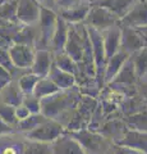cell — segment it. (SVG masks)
Instances as JSON below:
<instances>
[{
  "label": "cell",
  "instance_id": "obj_1",
  "mask_svg": "<svg viewBox=\"0 0 147 154\" xmlns=\"http://www.w3.org/2000/svg\"><path fill=\"white\" fill-rule=\"evenodd\" d=\"M79 100H81V95L78 90L75 89V86L67 90H59L58 93L53 95L40 99V105H41L40 112L46 118L59 121L60 117H63L67 113H70V110L77 107Z\"/></svg>",
  "mask_w": 147,
  "mask_h": 154
},
{
  "label": "cell",
  "instance_id": "obj_2",
  "mask_svg": "<svg viewBox=\"0 0 147 154\" xmlns=\"http://www.w3.org/2000/svg\"><path fill=\"white\" fill-rule=\"evenodd\" d=\"M64 126L56 119L46 118L44 122H41L39 126H36L34 130L26 132V137L32 141H41L51 144L55 139H58L60 135L64 134Z\"/></svg>",
  "mask_w": 147,
  "mask_h": 154
},
{
  "label": "cell",
  "instance_id": "obj_3",
  "mask_svg": "<svg viewBox=\"0 0 147 154\" xmlns=\"http://www.w3.org/2000/svg\"><path fill=\"white\" fill-rule=\"evenodd\" d=\"M74 139H77L79 144L87 154H102L107 150L106 139L100 134H96L91 130H78L69 132Z\"/></svg>",
  "mask_w": 147,
  "mask_h": 154
},
{
  "label": "cell",
  "instance_id": "obj_4",
  "mask_svg": "<svg viewBox=\"0 0 147 154\" xmlns=\"http://www.w3.org/2000/svg\"><path fill=\"white\" fill-rule=\"evenodd\" d=\"M86 21L90 27L97 31H105L113 27L116 22V17L104 7H96L88 11Z\"/></svg>",
  "mask_w": 147,
  "mask_h": 154
},
{
  "label": "cell",
  "instance_id": "obj_5",
  "mask_svg": "<svg viewBox=\"0 0 147 154\" xmlns=\"http://www.w3.org/2000/svg\"><path fill=\"white\" fill-rule=\"evenodd\" d=\"M8 51L16 68L18 69L31 68L32 62H34V58H35V53L30 45L17 42V44H14L9 48Z\"/></svg>",
  "mask_w": 147,
  "mask_h": 154
},
{
  "label": "cell",
  "instance_id": "obj_6",
  "mask_svg": "<svg viewBox=\"0 0 147 154\" xmlns=\"http://www.w3.org/2000/svg\"><path fill=\"white\" fill-rule=\"evenodd\" d=\"M120 45L119 49L128 53V54H133L134 51L142 49L145 46L143 35L137 32L134 28L128 26H120Z\"/></svg>",
  "mask_w": 147,
  "mask_h": 154
},
{
  "label": "cell",
  "instance_id": "obj_7",
  "mask_svg": "<svg viewBox=\"0 0 147 154\" xmlns=\"http://www.w3.org/2000/svg\"><path fill=\"white\" fill-rule=\"evenodd\" d=\"M115 145L128 146L136 150L143 152L147 154V131H140V130H125L122 137L116 140Z\"/></svg>",
  "mask_w": 147,
  "mask_h": 154
},
{
  "label": "cell",
  "instance_id": "obj_8",
  "mask_svg": "<svg viewBox=\"0 0 147 154\" xmlns=\"http://www.w3.org/2000/svg\"><path fill=\"white\" fill-rule=\"evenodd\" d=\"M51 148L53 154H87L77 139L65 132L51 143Z\"/></svg>",
  "mask_w": 147,
  "mask_h": 154
},
{
  "label": "cell",
  "instance_id": "obj_9",
  "mask_svg": "<svg viewBox=\"0 0 147 154\" xmlns=\"http://www.w3.org/2000/svg\"><path fill=\"white\" fill-rule=\"evenodd\" d=\"M122 26L132 28H145L147 26V4H137L134 8H131L124 17L122 18Z\"/></svg>",
  "mask_w": 147,
  "mask_h": 154
},
{
  "label": "cell",
  "instance_id": "obj_10",
  "mask_svg": "<svg viewBox=\"0 0 147 154\" xmlns=\"http://www.w3.org/2000/svg\"><path fill=\"white\" fill-rule=\"evenodd\" d=\"M40 18H41V26H40L41 44L44 46H46L47 44H50L51 38H53L54 31L56 28V23H58V19H56L55 14L53 12L47 11V9H44V8L41 9Z\"/></svg>",
  "mask_w": 147,
  "mask_h": 154
},
{
  "label": "cell",
  "instance_id": "obj_11",
  "mask_svg": "<svg viewBox=\"0 0 147 154\" xmlns=\"http://www.w3.org/2000/svg\"><path fill=\"white\" fill-rule=\"evenodd\" d=\"M84 44H86V42L82 41L79 33L72 28V30L68 31V37H67L64 50L73 60H75L78 63V62H82V59H83Z\"/></svg>",
  "mask_w": 147,
  "mask_h": 154
},
{
  "label": "cell",
  "instance_id": "obj_12",
  "mask_svg": "<svg viewBox=\"0 0 147 154\" xmlns=\"http://www.w3.org/2000/svg\"><path fill=\"white\" fill-rule=\"evenodd\" d=\"M51 64H53L51 53L45 49H40L35 53V58L31 66V72L35 73L36 76H39L40 79L47 77Z\"/></svg>",
  "mask_w": 147,
  "mask_h": 154
},
{
  "label": "cell",
  "instance_id": "obj_13",
  "mask_svg": "<svg viewBox=\"0 0 147 154\" xmlns=\"http://www.w3.org/2000/svg\"><path fill=\"white\" fill-rule=\"evenodd\" d=\"M137 80V75H136V69L132 62V58L128 57L127 60L123 63L120 67V69L118 71V73L115 77L111 80L110 84H118V85H127V86H132Z\"/></svg>",
  "mask_w": 147,
  "mask_h": 154
},
{
  "label": "cell",
  "instance_id": "obj_14",
  "mask_svg": "<svg viewBox=\"0 0 147 154\" xmlns=\"http://www.w3.org/2000/svg\"><path fill=\"white\" fill-rule=\"evenodd\" d=\"M47 77H49L60 90H67V89H70V88H73V86H75V76L70 75L65 71H61L55 64H51Z\"/></svg>",
  "mask_w": 147,
  "mask_h": 154
},
{
  "label": "cell",
  "instance_id": "obj_15",
  "mask_svg": "<svg viewBox=\"0 0 147 154\" xmlns=\"http://www.w3.org/2000/svg\"><path fill=\"white\" fill-rule=\"evenodd\" d=\"M25 94L21 91L17 81H10L5 88L0 91V100L5 104H9L12 107H18L23 102Z\"/></svg>",
  "mask_w": 147,
  "mask_h": 154
},
{
  "label": "cell",
  "instance_id": "obj_16",
  "mask_svg": "<svg viewBox=\"0 0 147 154\" xmlns=\"http://www.w3.org/2000/svg\"><path fill=\"white\" fill-rule=\"evenodd\" d=\"M17 18L25 23H34L40 18V8L32 0H22L17 9Z\"/></svg>",
  "mask_w": 147,
  "mask_h": 154
},
{
  "label": "cell",
  "instance_id": "obj_17",
  "mask_svg": "<svg viewBox=\"0 0 147 154\" xmlns=\"http://www.w3.org/2000/svg\"><path fill=\"white\" fill-rule=\"evenodd\" d=\"M129 57V54L123 50H118L113 57H110L106 60V66H105V72H104V77H105L106 82H111V80L115 77L118 73V71L120 69V67L123 63L127 60V58Z\"/></svg>",
  "mask_w": 147,
  "mask_h": 154
},
{
  "label": "cell",
  "instance_id": "obj_18",
  "mask_svg": "<svg viewBox=\"0 0 147 154\" xmlns=\"http://www.w3.org/2000/svg\"><path fill=\"white\" fill-rule=\"evenodd\" d=\"M102 42H104V50H105V58L106 60L110 57H113L115 53L119 50V45H120V30L118 28H107L105 37H102Z\"/></svg>",
  "mask_w": 147,
  "mask_h": 154
},
{
  "label": "cell",
  "instance_id": "obj_19",
  "mask_svg": "<svg viewBox=\"0 0 147 154\" xmlns=\"http://www.w3.org/2000/svg\"><path fill=\"white\" fill-rule=\"evenodd\" d=\"M134 0H100V7L106 8L116 18H123L129 12Z\"/></svg>",
  "mask_w": 147,
  "mask_h": 154
},
{
  "label": "cell",
  "instance_id": "obj_20",
  "mask_svg": "<svg viewBox=\"0 0 147 154\" xmlns=\"http://www.w3.org/2000/svg\"><path fill=\"white\" fill-rule=\"evenodd\" d=\"M67 37H68L67 25H65V22L63 19H58L53 38H51V41H50L51 45H53V49L58 53L63 50L65 46V42H67Z\"/></svg>",
  "mask_w": 147,
  "mask_h": 154
},
{
  "label": "cell",
  "instance_id": "obj_21",
  "mask_svg": "<svg viewBox=\"0 0 147 154\" xmlns=\"http://www.w3.org/2000/svg\"><path fill=\"white\" fill-rule=\"evenodd\" d=\"M59 90L60 89L49 79V77H42V79H40L37 81L32 94H34L36 98L42 99V98H45V96H49V95L58 93Z\"/></svg>",
  "mask_w": 147,
  "mask_h": 154
},
{
  "label": "cell",
  "instance_id": "obj_22",
  "mask_svg": "<svg viewBox=\"0 0 147 154\" xmlns=\"http://www.w3.org/2000/svg\"><path fill=\"white\" fill-rule=\"evenodd\" d=\"M132 62H133L137 79H143V76L147 75V46H143L142 49L133 53Z\"/></svg>",
  "mask_w": 147,
  "mask_h": 154
},
{
  "label": "cell",
  "instance_id": "obj_23",
  "mask_svg": "<svg viewBox=\"0 0 147 154\" xmlns=\"http://www.w3.org/2000/svg\"><path fill=\"white\" fill-rule=\"evenodd\" d=\"M46 119V117L42 113H36V114H30L28 117L21 119V121H18L16 127L18 131H22V132H28L31 131V130H34L36 126H39L41 122H44Z\"/></svg>",
  "mask_w": 147,
  "mask_h": 154
},
{
  "label": "cell",
  "instance_id": "obj_24",
  "mask_svg": "<svg viewBox=\"0 0 147 154\" xmlns=\"http://www.w3.org/2000/svg\"><path fill=\"white\" fill-rule=\"evenodd\" d=\"M58 68H60L61 71H65L68 73L77 76L78 73V67H77V62L73 60L67 53H59L55 58V63H54Z\"/></svg>",
  "mask_w": 147,
  "mask_h": 154
},
{
  "label": "cell",
  "instance_id": "obj_25",
  "mask_svg": "<svg viewBox=\"0 0 147 154\" xmlns=\"http://www.w3.org/2000/svg\"><path fill=\"white\" fill-rule=\"evenodd\" d=\"M40 80L39 76H36L35 73H32V72H30V73H25L22 75L19 79H18V86H19L21 91L25 95H30L34 93V89L35 86L37 84V81Z\"/></svg>",
  "mask_w": 147,
  "mask_h": 154
},
{
  "label": "cell",
  "instance_id": "obj_26",
  "mask_svg": "<svg viewBox=\"0 0 147 154\" xmlns=\"http://www.w3.org/2000/svg\"><path fill=\"white\" fill-rule=\"evenodd\" d=\"M22 154H53V148H51V144L49 143L30 140L25 145Z\"/></svg>",
  "mask_w": 147,
  "mask_h": 154
},
{
  "label": "cell",
  "instance_id": "obj_27",
  "mask_svg": "<svg viewBox=\"0 0 147 154\" xmlns=\"http://www.w3.org/2000/svg\"><path fill=\"white\" fill-rule=\"evenodd\" d=\"M0 118L12 127H16L17 118H16V107H12L9 104H5L0 100Z\"/></svg>",
  "mask_w": 147,
  "mask_h": 154
},
{
  "label": "cell",
  "instance_id": "obj_28",
  "mask_svg": "<svg viewBox=\"0 0 147 154\" xmlns=\"http://www.w3.org/2000/svg\"><path fill=\"white\" fill-rule=\"evenodd\" d=\"M88 11H90L88 7L75 8V9L70 8L68 11H64L61 13V17H63V19H67V21H70V22H79L87 17Z\"/></svg>",
  "mask_w": 147,
  "mask_h": 154
},
{
  "label": "cell",
  "instance_id": "obj_29",
  "mask_svg": "<svg viewBox=\"0 0 147 154\" xmlns=\"http://www.w3.org/2000/svg\"><path fill=\"white\" fill-rule=\"evenodd\" d=\"M128 123L132 126V130L147 131V112H141L131 116L128 118Z\"/></svg>",
  "mask_w": 147,
  "mask_h": 154
},
{
  "label": "cell",
  "instance_id": "obj_30",
  "mask_svg": "<svg viewBox=\"0 0 147 154\" xmlns=\"http://www.w3.org/2000/svg\"><path fill=\"white\" fill-rule=\"evenodd\" d=\"M22 104L30 110V113L32 114H36V113H41V105H40V99L36 98L34 94H30V95H25L23 96V102Z\"/></svg>",
  "mask_w": 147,
  "mask_h": 154
},
{
  "label": "cell",
  "instance_id": "obj_31",
  "mask_svg": "<svg viewBox=\"0 0 147 154\" xmlns=\"http://www.w3.org/2000/svg\"><path fill=\"white\" fill-rule=\"evenodd\" d=\"M14 16H16V4H4L0 8V18L7 19V21H13Z\"/></svg>",
  "mask_w": 147,
  "mask_h": 154
},
{
  "label": "cell",
  "instance_id": "obj_32",
  "mask_svg": "<svg viewBox=\"0 0 147 154\" xmlns=\"http://www.w3.org/2000/svg\"><path fill=\"white\" fill-rule=\"evenodd\" d=\"M12 73L7 68L0 66V91H1L5 86L12 81Z\"/></svg>",
  "mask_w": 147,
  "mask_h": 154
},
{
  "label": "cell",
  "instance_id": "obj_33",
  "mask_svg": "<svg viewBox=\"0 0 147 154\" xmlns=\"http://www.w3.org/2000/svg\"><path fill=\"white\" fill-rule=\"evenodd\" d=\"M114 154H146V153L136 150V149H132V148H128V146L115 145V144H114Z\"/></svg>",
  "mask_w": 147,
  "mask_h": 154
},
{
  "label": "cell",
  "instance_id": "obj_34",
  "mask_svg": "<svg viewBox=\"0 0 147 154\" xmlns=\"http://www.w3.org/2000/svg\"><path fill=\"white\" fill-rule=\"evenodd\" d=\"M30 114H31L30 110H28L23 104H19L18 107H16V118H17V121H21V119L28 117Z\"/></svg>",
  "mask_w": 147,
  "mask_h": 154
},
{
  "label": "cell",
  "instance_id": "obj_35",
  "mask_svg": "<svg viewBox=\"0 0 147 154\" xmlns=\"http://www.w3.org/2000/svg\"><path fill=\"white\" fill-rule=\"evenodd\" d=\"M13 128L10 125H8L7 122H4L1 118H0V135H8L13 132Z\"/></svg>",
  "mask_w": 147,
  "mask_h": 154
},
{
  "label": "cell",
  "instance_id": "obj_36",
  "mask_svg": "<svg viewBox=\"0 0 147 154\" xmlns=\"http://www.w3.org/2000/svg\"><path fill=\"white\" fill-rule=\"evenodd\" d=\"M141 94L147 99V79H143L141 81Z\"/></svg>",
  "mask_w": 147,
  "mask_h": 154
},
{
  "label": "cell",
  "instance_id": "obj_37",
  "mask_svg": "<svg viewBox=\"0 0 147 154\" xmlns=\"http://www.w3.org/2000/svg\"><path fill=\"white\" fill-rule=\"evenodd\" d=\"M1 154H18V152H17V149L14 146H7V148L3 149Z\"/></svg>",
  "mask_w": 147,
  "mask_h": 154
},
{
  "label": "cell",
  "instance_id": "obj_38",
  "mask_svg": "<svg viewBox=\"0 0 147 154\" xmlns=\"http://www.w3.org/2000/svg\"><path fill=\"white\" fill-rule=\"evenodd\" d=\"M142 30H143V31H146V32H147V26H146L145 28H142Z\"/></svg>",
  "mask_w": 147,
  "mask_h": 154
}]
</instances>
